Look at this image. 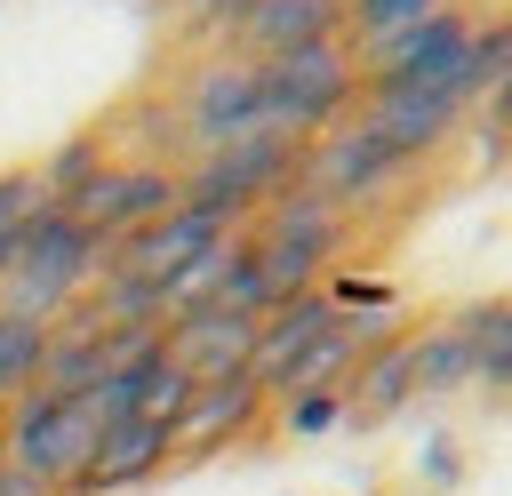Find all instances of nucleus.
Instances as JSON below:
<instances>
[{
	"mask_svg": "<svg viewBox=\"0 0 512 496\" xmlns=\"http://www.w3.org/2000/svg\"><path fill=\"white\" fill-rule=\"evenodd\" d=\"M296 152H304V144H288V136H232V144H216V152H192L184 200L248 232V224L296 184Z\"/></svg>",
	"mask_w": 512,
	"mask_h": 496,
	"instance_id": "39448f33",
	"label": "nucleus"
},
{
	"mask_svg": "<svg viewBox=\"0 0 512 496\" xmlns=\"http://www.w3.org/2000/svg\"><path fill=\"white\" fill-rule=\"evenodd\" d=\"M360 72L384 80V88H448V96L480 104L472 96V16L464 8H432L424 24L360 48Z\"/></svg>",
	"mask_w": 512,
	"mask_h": 496,
	"instance_id": "423d86ee",
	"label": "nucleus"
},
{
	"mask_svg": "<svg viewBox=\"0 0 512 496\" xmlns=\"http://www.w3.org/2000/svg\"><path fill=\"white\" fill-rule=\"evenodd\" d=\"M416 400V368H408V336H376L360 352V368L344 376V424H384Z\"/></svg>",
	"mask_w": 512,
	"mask_h": 496,
	"instance_id": "dca6fc26",
	"label": "nucleus"
},
{
	"mask_svg": "<svg viewBox=\"0 0 512 496\" xmlns=\"http://www.w3.org/2000/svg\"><path fill=\"white\" fill-rule=\"evenodd\" d=\"M0 496H56V488H40L32 472H16V464H0Z\"/></svg>",
	"mask_w": 512,
	"mask_h": 496,
	"instance_id": "393cba45",
	"label": "nucleus"
},
{
	"mask_svg": "<svg viewBox=\"0 0 512 496\" xmlns=\"http://www.w3.org/2000/svg\"><path fill=\"white\" fill-rule=\"evenodd\" d=\"M168 456H176V424H152V416H112V424H104V440H96V464H88L80 496H120V488H144Z\"/></svg>",
	"mask_w": 512,
	"mask_h": 496,
	"instance_id": "4468645a",
	"label": "nucleus"
},
{
	"mask_svg": "<svg viewBox=\"0 0 512 496\" xmlns=\"http://www.w3.org/2000/svg\"><path fill=\"white\" fill-rule=\"evenodd\" d=\"M8 272H16V240H0V288H8Z\"/></svg>",
	"mask_w": 512,
	"mask_h": 496,
	"instance_id": "a878e982",
	"label": "nucleus"
},
{
	"mask_svg": "<svg viewBox=\"0 0 512 496\" xmlns=\"http://www.w3.org/2000/svg\"><path fill=\"white\" fill-rule=\"evenodd\" d=\"M104 264H112V248L72 208H48V216H32L16 232V272L0 288V312H24V320H48L56 328L88 296V280H104Z\"/></svg>",
	"mask_w": 512,
	"mask_h": 496,
	"instance_id": "f03ea898",
	"label": "nucleus"
},
{
	"mask_svg": "<svg viewBox=\"0 0 512 496\" xmlns=\"http://www.w3.org/2000/svg\"><path fill=\"white\" fill-rule=\"evenodd\" d=\"M336 320H344V312H336L328 288H304V296H288V304H272V312L256 320V360H248V376L264 384V400H272V384H280V376H288Z\"/></svg>",
	"mask_w": 512,
	"mask_h": 496,
	"instance_id": "ddd939ff",
	"label": "nucleus"
},
{
	"mask_svg": "<svg viewBox=\"0 0 512 496\" xmlns=\"http://www.w3.org/2000/svg\"><path fill=\"white\" fill-rule=\"evenodd\" d=\"M168 208H184V168H160V160H112V168L72 200V216H80L104 248L136 240V232L160 224Z\"/></svg>",
	"mask_w": 512,
	"mask_h": 496,
	"instance_id": "1a4fd4ad",
	"label": "nucleus"
},
{
	"mask_svg": "<svg viewBox=\"0 0 512 496\" xmlns=\"http://www.w3.org/2000/svg\"><path fill=\"white\" fill-rule=\"evenodd\" d=\"M432 8H448V0H344V24H352V48H376L408 24H424Z\"/></svg>",
	"mask_w": 512,
	"mask_h": 496,
	"instance_id": "412c9836",
	"label": "nucleus"
},
{
	"mask_svg": "<svg viewBox=\"0 0 512 496\" xmlns=\"http://www.w3.org/2000/svg\"><path fill=\"white\" fill-rule=\"evenodd\" d=\"M336 32H344V0H248L240 48L264 64V56H288V48L336 40Z\"/></svg>",
	"mask_w": 512,
	"mask_h": 496,
	"instance_id": "f3484780",
	"label": "nucleus"
},
{
	"mask_svg": "<svg viewBox=\"0 0 512 496\" xmlns=\"http://www.w3.org/2000/svg\"><path fill=\"white\" fill-rule=\"evenodd\" d=\"M352 96H360V48L344 32L312 40V48H288V56H264V136L312 144L320 128L344 120Z\"/></svg>",
	"mask_w": 512,
	"mask_h": 496,
	"instance_id": "7ed1b4c3",
	"label": "nucleus"
},
{
	"mask_svg": "<svg viewBox=\"0 0 512 496\" xmlns=\"http://www.w3.org/2000/svg\"><path fill=\"white\" fill-rule=\"evenodd\" d=\"M56 200H48V184H40V168H0V240H16L32 216H48Z\"/></svg>",
	"mask_w": 512,
	"mask_h": 496,
	"instance_id": "4be33fe9",
	"label": "nucleus"
},
{
	"mask_svg": "<svg viewBox=\"0 0 512 496\" xmlns=\"http://www.w3.org/2000/svg\"><path fill=\"white\" fill-rule=\"evenodd\" d=\"M240 24H248V0H192V8L176 16V32H184V40H216V32H232V40H240Z\"/></svg>",
	"mask_w": 512,
	"mask_h": 496,
	"instance_id": "b1692460",
	"label": "nucleus"
},
{
	"mask_svg": "<svg viewBox=\"0 0 512 496\" xmlns=\"http://www.w3.org/2000/svg\"><path fill=\"white\" fill-rule=\"evenodd\" d=\"M264 384L256 376H224V384H192V400L176 408V456H208L224 440H240L256 416H264Z\"/></svg>",
	"mask_w": 512,
	"mask_h": 496,
	"instance_id": "2eb2a0df",
	"label": "nucleus"
},
{
	"mask_svg": "<svg viewBox=\"0 0 512 496\" xmlns=\"http://www.w3.org/2000/svg\"><path fill=\"white\" fill-rule=\"evenodd\" d=\"M408 160L368 128V120H336V128H320L304 152H296V192H312V200H328V208H360V200H376L392 176H400Z\"/></svg>",
	"mask_w": 512,
	"mask_h": 496,
	"instance_id": "0eeeda50",
	"label": "nucleus"
},
{
	"mask_svg": "<svg viewBox=\"0 0 512 496\" xmlns=\"http://www.w3.org/2000/svg\"><path fill=\"white\" fill-rule=\"evenodd\" d=\"M232 232H240V224H224V216H208V208H192V200H184V208H168L160 224H144L136 240H120L104 272H128V280H144V288H160V296H168V288H176L208 248H224Z\"/></svg>",
	"mask_w": 512,
	"mask_h": 496,
	"instance_id": "9d476101",
	"label": "nucleus"
},
{
	"mask_svg": "<svg viewBox=\"0 0 512 496\" xmlns=\"http://www.w3.org/2000/svg\"><path fill=\"white\" fill-rule=\"evenodd\" d=\"M280 424H288L296 440H312V432L344 424V384H336V392H296V400H280Z\"/></svg>",
	"mask_w": 512,
	"mask_h": 496,
	"instance_id": "5701e85b",
	"label": "nucleus"
},
{
	"mask_svg": "<svg viewBox=\"0 0 512 496\" xmlns=\"http://www.w3.org/2000/svg\"><path fill=\"white\" fill-rule=\"evenodd\" d=\"M408 368H416V400L472 392V344H464V328H456V320L416 328V336H408Z\"/></svg>",
	"mask_w": 512,
	"mask_h": 496,
	"instance_id": "a211bd4d",
	"label": "nucleus"
},
{
	"mask_svg": "<svg viewBox=\"0 0 512 496\" xmlns=\"http://www.w3.org/2000/svg\"><path fill=\"white\" fill-rule=\"evenodd\" d=\"M336 248H344V208H328V200H312L296 184L248 224V264H256V280H264L272 304L320 288V272L336 264Z\"/></svg>",
	"mask_w": 512,
	"mask_h": 496,
	"instance_id": "20e7f679",
	"label": "nucleus"
},
{
	"mask_svg": "<svg viewBox=\"0 0 512 496\" xmlns=\"http://www.w3.org/2000/svg\"><path fill=\"white\" fill-rule=\"evenodd\" d=\"M464 344H472V384L480 392H512V296H488L472 312H456Z\"/></svg>",
	"mask_w": 512,
	"mask_h": 496,
	"instance_id": "6ab92c4d",
	"label": "nucleus"
},
{
	"mask_svg": "<svg viewBox=\"0 0 512 496\" xmlns=\"http://www.w3.org/2000/svg\"><path fill=\"white\" fill-rule=\"evenodd\" d=\"M472 104L448 96V88H384V80H360V120L400 152V160H424L448 144V128L464 120Z\"/></svg>",
	"mask_w": 512,
	"mask_h": 496,
	"instance_id": "f8f14e48",
	"label": "nucleus"
},
{
	"mask_svg": "<svg viewBox=\"0 0 512 496\" xmlns=\"http://www.w3.org/2000/svg\"><path fill=\"white\" fill-rule=\"evenodd\" d=\"M96 440H104V416H96L88 392H48V384H32L24 400L0 408V464L32 472V480L56 488V496H80V480H88V464H96Z\"/></svg>",
	"mask_w": 512,
	"mask_h": 496,
	"instance_id": "f257e3e1",
	"label": "nucleus"
},
{
	"mask_svg": "<svg viewBox=\"0 0 512 496\" xmlns=\"http://www.w3.org/2000/svg\"><path fill=\"white\" fill-rule=\"evenodd\" d=\"M184 120V144L192 152H216L232 136H264V64L256 56H208L176 104Z\"/></svg>",
	"mask_w": 512,
	"mask_h": 496,
	"instance_id": "6e6552de",
	"label": "nucleus"
},
{
	"mask_svg": "<svg viewBox=\"0 0 512 496\" xmlns=\"http://www.w3.org/2000/svg\"><path fill=\"white\" fill-rule=\"evenodd\" d=\"M48 320H24V312H0V408L8 400H24L32 384H40V368H48Z\"/></svg>",
	"mask_w": 512,
	"mask_h": 496,
	"instance_id": "aec40b11",
	"label": "nucleus"
},
{
	"mask_svg": "<svg viewBox=\"0 0 512 496\" xmlns=\"http://www.w3.org/2000/svg\"><path fill=\"white\" fill-rule=\"evenodd\" d=\"M168 360L192 376V384H224V376H248L256 360V312H232V304H192L160 328Z\"/></svg>",
	"mask_w": 512,
	"mask_h": 496,
	"instance_id": "9b49d317",
	"label": "nucleus"
}]
</instances>
